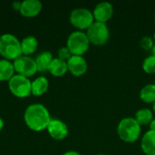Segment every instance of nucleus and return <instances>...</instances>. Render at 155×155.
Segmentation results:
<instances>
[{
  "label": "nucleus",
  "mask_w": 155,
  "mask_h": 155,
  "mask_svg": "<svg viewBox=\"0 0 155 155\" xmlns=\"http://www.w3.org/2000/svg\"><path fill=\"white\" fill-rule=\"evenodd\" d=\"M24 120L29 129L35 132H41L47 128L52 119L49 111L45 105L41 104H33L25 109Z\"/></svg>",
  "instance_id": "nucleus-1"
},
{
  "label": "nucleus",
  "mask_w": 155,
  "mask_h": 155,
  "mask_svg": "<svg viewBox=\"0 0 155 155\" xmlns=\"http://www.w3.org/2000/svg\"><path fill=\"white\" fill-rule=\"evenodd\" d=\"M117 134L122 141L128 143H135L141 135V125L134 117H124L118 124Z\"/></svg>",
  "instance_id": "nucleus-2"
},
{
  "label": "nucleus",
  "mask_w": 155,
  "mask_h": 155,
  "mask_svg": "<svg viewBox=\"0 0 155 155\" xmlns=\"http://www.w3.org/2000/svg\"><path fill=\"white\" fill-rule=\"evenodd\" d=\"M0 54L8 61H14L22 55L21 42L12 34H4L0 36Z\"/></svg>",
  "instance_id": "nucleus-3"
},
{
  "label": "nucleus",
  "mask_w": 155,
  "mask_h": 155,
  "mask_svg": "<svg viewBox=\"0 0 155 155\" xmlns=\"http://www.w3.org/2000/svg\"><path fill=\"white\" fill-rule=\"evenodd\" d=\"M90 41L86 33L84 31L76 30L72 32L66 41V47L70 50L73 55L83 56L90 47Z\"/></svg>",
  "instance_id": "nucleus-4"
},
{
  "label": "nucleus",
  "mask_w": 155,
  "mask_h": 155,
  "mask_svg": "<svg viewBox=\"0 0 155 155\" xmlns=\"http://www.w3.org/2000/svg\"><path fill=\"white\" fill-rule=\"evenodd\" d=\"M87 37L94 45H104L110 38V30L105 23L94 21L86 30Z\"/></svg>",
  "instance_id": "nucleus-5"
},
{
  "label": "nucleus",
  "mask_w": 155,
  "mask_h": 155,
  "mask_svg": "<svg viewBox=\"0 0 155 155\" xmlns=\"http://www.w3.org/2000/svg\"><path fill=\"white\" fill-rule=\"evenodd\" d=\"M8 87L12 94L18 98H25L32 94V82L29 78L17 74L8 81Z\"/></svg>",
  "instance_id": "nucleus-6"
},
{
  "label": "nucleus",
  "mask_w": 155,
  "mask_h": 155,
  "mask_svg": "<svg viewBox=\"0 0 155 155\" xmlns=\"http://www.w3.org/2000/svg\"><path fill=\"white\" fill-rule=\"evenodd\" d=\"M69 20L70 23L80 31L84 29L87 30L94 22L93 12L85 7H78L74 9L70 14Z\"/></svg>",
  "instance_id": "nucleus-7"
},
{
  "label": "nucleus",
  "mask_w": 155,
  "mask_h": 155,
  "mask_svg": "<svg viewBox=\"0 0 155 155\" xmlns=\"http://www.w3.org/2000/svg\"><path fill=\"white\" fill-rule=\"evenodd\" d=\"M13 64L15 72L17 73V74L25 76L27 78L33 76L37 72L35 59L27 55H20L15 60H14Z\"/></svg>",
  "instance_id": "nucleus-8"
},
{
  "label": "nucleus",
  "mask_w": 155,
  "mask_h": 155,
  "mask_svg": "<svg viewBox=\"0 0 155 155\" xmlns=\"http://www.w3.org/2000/svg\"><path fill=\"white\" fill-rule=\"evenodd\" d=\"M49 135L57 141L64 140L67 137L69 130L66 124L59 119H52L46 128Z\"/></svg>",
  "instance_id": "nucleus-9"
},
{
  "label": "nucleus",
  "mask_w": 155,
  "mask_h": 155,
  "mask_svg": "<svg viewBox=\"0 0 155 155\" xmlns=\"http://www.w3.org/2000/svg\"><path fill=\"white\" fill-rule=\"evenodd\" d=\"M94 21L105 23L110 20L114 15V6L109 2H101L97 4L93 11Z\"/></svg>",
  "instance_id": "nucleus-10"
},
{
  "label": "nucleus",
  "mask_w": 155,
  "mask_h": 155,
  "mask_svg": "<svg viewBox=\"0 0 155 155\" xmlns=\"http://www.w3.org/2000/svg\"><path fill=\"white\" fill-rule=\"evenodd\" d=\"M68 71L74 76L84 75L88 69V64L84 56L81 55H72V57L67 61Z\"/></svg>",
  "instance_id": "nucleus-11"
},
{
  "label": "nucleus",
  "mask_w": 155,
  "mask_h": 155,
  "mask_svg": "<svg viewBox=\"0 0 155 155\" xmlns=\"http://www.w3.org/2000/svg\"><path fill=\"white\" fill-rule=\"evenodd\" d=\"M43 5L39 0H25L22 2L20 13L25 17H35L41 12Z\"/></svg>",
  "instance_id": "nucleus-12"
},
{
  "label": "nucleus",
  "mask_w": 155,
  "mask_h": 155,
  "mask_svg": "<svg viewBox=\"0 0 155 155\" xmlns=\"http://www.w3.org/2000/svg\"><path fill=\"white\" fill-rule=\"evenodd\" d=\"M142 151L146 155H155V131L146 132L141 142Z\"/></svg>",
  "instance_id": "nucleus-13"
},
{
  "label": "nucleus",
  "mask_w": 155,
  "mask_h": 155,
  "mask_svg": "<svg viewBox=\"0 0 155 155\" xmlns=\"http://www.w3.org/2000/svg\"><path fill=\"white\" fill-rule=\"evenodd\" d=\"M53 54L48 52V51H44L40 53L35 59L36 67H37V72L40 73H45L48 71L49 65L51 62L53 61Z\"/></svg>",
  "instance_id": "nucleus-14"
},
{
  "label": "nucleus",
  "mask_w": 155,
  "mask_h": 155,
  "mask_svg": "<svg viewBox=\"0 0 155 155\" xmlns=\"http://www.w3.org/2000/svg\"><path fill=\"white\" fill-rule=\"evenodd\" d=\"M48 71L54 76H56V77L63 76L68 71L67 62L63 61V60L59 59L58 57L57 58H54L53 61L51 62L50 65H49Z\"/></svg>",
  "instance_id": "nucleus-15"
},
{
  "label": "nucleus",
  "mask_w": 155,
  "mask_h": 155,
  "mask_svg": "<svg viewBox=\"0 0 155 155\" xmlns=\"http://www.w3.org/2000/svg\"><path fill=\"white\" fill-rule=\"evenodd\" d=\"M49 87V82L46 77L39 76L32 82V94L41 96L45 94Z\"/></svg>",
  "instance_id": "nucleus-16"
},
{
  "label": "nucleus",
  "mask_w": 155,
  "mask_h": 155,
  "mask_svg": "<svg viewBox=\"0 0 155 155\" xmlns=\"http://www.w3.org/2000/svg\"><path fill=\"white\" fill-rule=\"evenodd\" d=\"M38 46L37 39L33 35H28L23 38L21 41V50L23 55L29 56L30 54H34Z\"/></svg>",
  "instance_id": "nucleus-17"
},
{
  "label": "nucleus",
  "mask_w": 155,
  "mask_h": 155,
  "mask_svg": "<svg viewBox=\"0 0 155 155\" xmlns=\"http://www.w3.org/2000/svg\"><path fill=\"white\" fill-rule=\"evenodd\" d=\"M15 68L13 63L6 59H0V81H9L15 75Z\"/></svg>",
  "instance_id": "nucleus-18"
},
{
  "label": "nucleus",
  "mask_w": 155,
  "mask_h": 155,
  "mask_svg": "<svg viewBox=\"0 0 155 155\" xmlns=\"http://www.w3.org/2000/svg\"><path fill=\"white\" fill-rule=\"evenodd\" d=\"M140 98L146 104H153L155 102V84H149L144 85L140 91Z\"/></svg>",
  "instance_id": "nucleus-19"
},
{
  "label": "nucleus",
  "mask_w": 155,
  "mask_h": 155,
  "mask_svg": "<svg viewBox=\"0 0 155 155\" xmlns=\"http://www.w3.org/2000/svg\"><path fill=\"white\" fill-rule=\"evenodd\" d=\"M153 112L148 108H142L139 109L135 113V116L134 117L136 122L142 126V125H148L153 121Z\"/></svg>",
  "instance_id": "nucleus-20"
},
{
  "label": "nucleus",
  "mask_w": 155,
  "mask_h": 155,
  "mask_svg": "<svg viewBox=\"0 0 155 155\" xmlns=\"http://www.w3.org/2000/svg\"><path fill=\"white\" fill-rule=\"evenodd\" d=\"M143 69L145 73L149 74H155V56L151 54L143 60Z\"/></svg>",
  "instance_id": "nucleus-21"
},
{
  "label": "nucleus",
  "mask_w": 155,
  "mask_h": 155,
  "mask_svg": "<svg viewBox=\"0 0 155 155\" xmlns=\"http://www.w3.org/2000/svg\"><path fill=\"white\" fill-rule=\"evenodd\" d=\"M154 43H153V39L150 36H143L141 41H140V46L145 50V51H150L152 50L153 46Z\"/></svg>",
  "instance_id": "nucleus-22"
},
{
  "label": "nucleus",
  "mask_w": 155,
  "mask_h": 155,
  "mask_svg": "<svg viewBox=\"0 0 155 155\" xmlns=\"http://www.w3.org/2000/svg\"><path fill=\"white\" fill-rule=\"evenodd\" d=\"M72 55H73V54H71L70 50H69L66 46L61 47V48L58 50V58L61 59V60H63V61L67 62V61L72 57Z\"/></svg>",
  "instance_id": "nucleus-23"
},
{
  "label": "nucleus",
  "mask_w": 155,
  "mask_h": 155,
  "mask_svg": "<svg viewBox=\"0 0 155 155\" xmlns=\"http://www.w3.org/2000/svg\"><path fill=\"white\" fill-rule=\"evenodd\" d=\"M21 5H22V2H20V1H15V2L12 4V6H13V8H14L15 10L20 11Z\"/></svg>",
  "instance_id": "nucleus-24"
},
{
  "label": "nucleus",
  "mask_w": 155,
  "mask_h": 155,
  "mask_svg": "<svg viewBox=\"0 0 155 155\" xmlns=\"http://www.w3.org/2000/svg\"><path fill=\"white\" fill-rule=\"evenodd\" d=\"M63 155H82L80 153L76 152V151H68L66 153H64Z\"/></svg>",
  "instance_id": "nucleus-25"
},
{
  "label": "nucleus",
  "mask_w": 155,
  "mask_h": 155,
  "mask_svg": "<svg viewBox=\"0 0 155 155\" xmlns=\"http://www.w3.org/2000/svg\"><path fill=\"white\" fill-rule=\"evenodd\" d=\"M149 127H150L151 131H155V119H153V121L150 123Z\"/></svg>",
  "instance_id": "nucleus-26"
},
{
  "label": "nucleus",
  "mask_w": 155,
  "mask_h": 155,
  "mask_svg": "<svg viewBox=\"0 0 155 155\" xmlns=\"http://www.w3.org/2000/svg\"><path fill=\"white\" fill-rule=\"evenodd\" d=\"M3 127H4V121H3V119L0 117V132L2 131Z\"/></svg>",
  "instance_id": "nucleus-27"
},
{
  "label": "nucleus",
  "mask_w": 155,
  "mask_h": 155,
  "mask_svg": "<svg viewBox=\"0 0 155 155\" xmlns=\"http://www.w3.org/2000/svg\"><path fill=\"white\" fill-rule=\"evenodd\" d=\"M151 52H152V55H153V56H155V44H154V45H153V48H152Z\"/></svg>",
  "instance_id": "nucleus-28"
},
{
  "label": "nucleus",
  "mask_w": 155,
  "mask_h": 155,
  "mask_svg": "<svg viewBox=\"0 0 155 155\" xmlns=\"http://www.w3.org/2000/svg\"><path fill=\"white\" fill-rule=\"evenodd\" d=\"M153 112L155 113V102L153 104Z\"/></svg>",
  "instance_id": "nucleus-29"
},
{
  "label": "nucleus",
  "mask_w": 155,
  "mask_h": 155,
  "mask_svg": "<svg viewBox=\"0 0 155 155\" xmlns=\"http://www.w3.org/2000/svg\"><path fill=\"white\" fill-rule=\"evenodd\" d=\"M94 155H105L104 153H96V154H94Z\"/></svg>",
  "instance_id": "nucleus-30"
},
{
  "label": "nucleus",
  "mask_w": 155,
  "mask_h": 155,
  "mask_svg": "<svg viewBox=\"0 0 155 155\" xmlns=\"http://www.w3.org/2000/svg\"><path fill=\"white\" fill-rule=\"evenodd\" d=\"M153 40L155 41V33H154V35H153Z\"/></svg>",
  "instance_id": "nucleus-31"
},
{
  "label": "nucleus",
  "mask_w": 155,
  "mask_h": 155,
  "mask_svg": "<svg viewBox=\"0 0 155 155\" xmlns=\"http://www.w3.org/2000/svg\"><path fill=\"white\" fill-rule=\"evenodd\" d=\"M154 22H155V15H154Z\"/></svg>",
  "instance_id": "nucleus-32"
}]
</instances>
